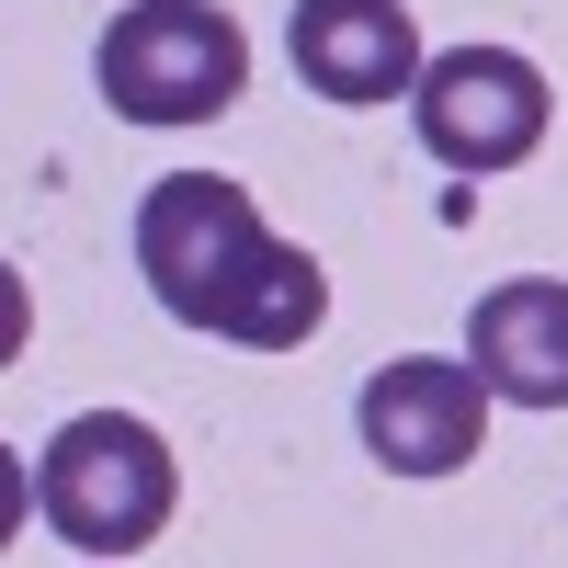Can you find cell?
Masks as SVG:
<instances>
[{
  "label": "cell",
  "mask_w": 568,
  "mask_h": 568,
  "mask_svg": "<svg viewBox=\"0 0 568 568\" xmlns=\"http://www.w3.org/2000/svg\"><path fill=\"white\" fill-rule=\"evenodd\" d=\"M136 273L182 329H216L240 353H296L329 318V273L296 240H273L262 205L216 171H160L136 194Z\"/></svg>",
  "instance_id": "6da1fadb"
},
{
  "label": "cell",
  "mask_w": 568,
  "mask_h": 568,
  "mask_svg": "<svg viewBox=\"0 0 568 568\" xmlns=\"http://www.w3.org/2000/svg\"><path fill=\"white\" fill-rule=\"evenodd\" d=\"M34 511H45V535L80 546V557H136V546H160V524L182 511V466H171V444L136 409H80L34 455Z\"/></svg>",
  "instance_id": "7a4b0ae2"
},
{
  "label": "cell",
  "mask_w": 568,
  "mask_h": 568,
  "mask_svg": "<svg viewBox=\"0 0 568 568\" xmlns=\"http://www.w3.org/2000/svg\"><path fill=\"white\" fill-rule=\"evenodd\" d=\"M91 80L125 125H216L251 80V34L227 0H125L91 45Z\"/></svg>",
  "instance_id": "3957f363"
},
{
  "label": "cell",
  "mask_w": 568,
  "mask_h": 568,
  "mask_svg": "<svg viewBox=\"0 0 568 568\" xmlns=\"http://www.w3.org/2000/svg\"><path fill=\"white\" fill-rule=\"evenodd\" d=\"M409 114H420V149H433L444 171L489 182V171H524L546 149L557 91H546V69L524 58V45H444V58H420Z\"/></svg>",
  "instance_id": "277c9868"
},
{
  "label": "cell",
  "mask_w": 568,
  "mask_h": 568,
  "mask_svg": "<svg viewBox=\"0 0 568 568\" xmlns=\"http://www.w3.org/2000/svg\"><path fill=\"white\" fill-rule=\"evenodd\" d=\"M364 455L387 466V478H455V466H478L489 444V387H478V364H455V353H398V364H375L364 375Z\"/></svg>",
  "instance_id": "5b68a950"
},
{
  "label": "cell",
  "mask_w": 568,
  "mask_h": 568,
  "mask_svg": "<svg viewBox=\"0 0 568 568\" xmlns=\"http://www.w3.org/2000/svg\"><path fill=\"white\" fill-rule=\"evenodd\" d=\"M284 58H296V80L318 91V103H398V91L420 80V23L409 0H296L284 12Z\"/></svg>",
  "instance_id": "8992f818"
},
{
  "label": "cell",
  "mask_w": 568,
  "mask_h": 568,
  "mask_svg": "<svg viewBox=\"0 0 568 568\" xmlns=\"http://www.w3.org/2000/svg\"><path fill=\"white\" fill-rule=\"evenodd\" d=\"M466 364L511 409H568V273H511L466 318Z\"/></svg>",
  "instance_id": "52a82bcc"
},
{
  "label": "cell",
  "mask_w": 568,
  "mask_h": 568,
  "mask_svg": "<svg viewBox=\"0 0 568 568\" xmlns=\"http://www.w3.org/2000/svg\"><path fill=\"white\" fill-rule=\"evenodd\" d=\"M23 329H34V296H23V273H12V262H0V364H12V353H23Z\"/></svg>",
  "instance_id": "ba28073f"
},
{
  "label": "cell",
  "mask_w": 568,
  "mask_h": 568,
  "mask_svg": "<svg viewBox=\"0 0 568 568\" xmlns=\"http://www.w3.org/2000/svg\"><path fill=\"white\" fill-rule=\"evenodd\" d=\"M23 511H34V478H23V455H12V444H0V546H12V535H23Z\"/></svg>",
  "instance_id": "9c48e42d"
}]
</instances>
